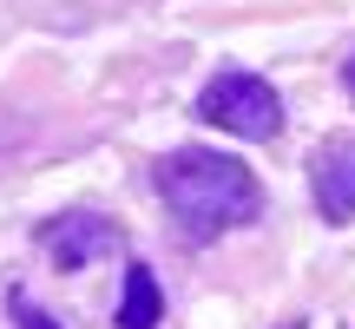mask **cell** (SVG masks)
<instances>
[{"instance_id": "6", "label": "cell", "mask_w": 355, "mask_h": 329, "mask_svg": "<svg viewBox=\"0 0 355 329\" xmlns=\"http://www.w3.org/2000/svg\"><path fill=\"white\" fill-rule=\"evenodd\" d=\"M13 323H20V329H60L46 310H33V303H26V296H13Z\"/></svg>"}, {"instance_id": "5", "label": "cell", "mask_w": 355, "mask_h": 329, "mask_svg": "<svg viewBox=\"0 0 355 329\" xmlns=\"http://www.w3.org/2000/svg\"><path fill=\"white\" fill-rule=\"evenodd\" d=\"M165 317V290H158V277L145 264L125 270V303H119V329H158Z\"/></svg>"}, {"instance_id": "4", "label": "cell", "mask_w": 355, "mask_h": 329, "mask_svg": "<svg viewBox=\"0 0 355 329\" xmlns=\"http://www.w3.org/2000/svg\"><path fill=\"white\" fill-rule=\"evenodd\" d=\"M309 185H316L322 217H329V224H349V217H355V145L349 139L322 145L316 164H309Z\"/></svg>"}, {"instance_id": "7", "label": "cell", "mask_w": 355, "mask_h": 329, "mask_svg": "<svg viewBox=\"0 0 355 329\" xmlns=\"http://www.w3.org/2000/svg\"><path fill=\"white\" fill-rule=\"evenodd\" d=\"M343 86H349V99H355V53H349V66H343Z\"/></svg>"}, {"instance_id": "2", "label": "cell", "mask_w": 355, "mask_h": 329, "mask_svg": "<svg viewBox=\"0 0 355 329\" xmlns=\"http://www.w3.org/2000/svg\"><path fill=\"white\" fill-rule=\"evenodd\" d=\"M198 119L217 126V132H230V139H277L283 132V99H277L270 79L230 66V73H217L211 86L198 92Z\"/></svg>"}, {"instance_id": "3", "label": "cell", "mask_w": 355, "mask_h": 329, "mask_svg": "<svg viewBox=\"0 0 355 329\" xmlns=\"http://www.w3.org/2000/svg\"><path fill=\"white\" fill-rule=\"evenodd\" d=\"M40 251H46L53 270H86L105 251H119V224L99 211H60V217L40 224Z\"/></svg>"}, {"instance_id": "1", "label": "cell", "mask_w": 355, "mask_h": 329, "mask_svg": "<svg viewBox=\"0 0 355 329\" xmlns=\"http://www.w3.org/2000/svg\"><path fill=\"white\" fill-rule=\"evenodd\" d=\"M158 198H165L171 224L191 244H211L237 224H257V211H263L257 171L230 152H211V145H184V152L158 158Z\"/></svg>"}]
</instances>
